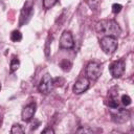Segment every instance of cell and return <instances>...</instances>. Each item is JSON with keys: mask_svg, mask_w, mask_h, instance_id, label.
I'll return each mask as SVG.
<instances>
[{"mask_svg": "<svg viewBox=\"0 0 134 134\" xmlns=\"http://www.w3.org/2000/svg\"><path fill=\"white\" fill-rule=\"evenodd\" d=\"M121 8H122L121 4H118V3H114V4L112 5V12H113L114 14H117V13H119V12L121 10Z\"/></svg>", "mask_w": 134, "mask_h": 134, "instance_id": "obj_18", "label": "cell"}, {"mask_svg": "<svg viewBox=\"0 0 134 134\" xmlns=\"http://www.w3.org/2000/svg\"><path fill=\"white\" fill-rule=\"evenodd\" d=\"M57 2H58V0H43V5L45 8L48 9V8L52 7Z\"/></svg>", "mask_w": 134, "mask_h": 134, "instance_id": "obj_16", "label": "cell"}, {"mask_svg": "<svg viewBox=\"0 0 134 134\" xmlns=\"http://www.w3.org/2000/svg\"><path fill=\"white\" fill-rule=\"evenodd\" d=\"M99 45H100V47L105 53L112 54L115 52V50L117 48V39L115 37L105 36L100 39Z\"/></svg>", "mask_w": 134, "mask_h": 134, "instance_id": "obj_2", "label": "cell"}, {"mask_svg": "<svg viewBox=\"0 0 134 134\" xmlns=\"http://www.w3.org/2000/svg\"><path fill=\"white\" fill-rule=\"evenodd\" d=\"M130 117V112L127 110V109H118L115 113H112V118L115 122H118V124H124L126 122Z\"/></svg>", "mask_w": 134, "mask_h": 134, "instance_id": "obj_10", "label": "cell"}, {"mask_svg": "<svg viewBox=\"0 0 134 134\" xmlns=\"http://www.w3.org/2000/svg\"><path fill=\"white\" fill-rule=\"evenodd\" d=\"M102 66L96 62H90L86 67V74L89 80L96 81L102 74Z\"/></svg>", "mask_w": 134, "mask_h": 134, "instance_id": "obj_3", "label": "cell"}, {"mask_svg": "<svg viewBox=\"0 0 134 134\" xmlns=\"http://www.w3.org/2000/svg\"><path fill=\"white\" fill-rule=\"evenodd\" d=\"M10 133H12V134H23V133H24V130L22 129L21 125H19V124H15V125L12 127Z\"/></svg>", "mask_w": 134, "mask_h": 134, "instance_id": "obj_15", "label": "cell"}, {"mask_svg": "<svg viewBox=\"0 0 134 134\" xmlns=\"http://www.w3.org/2000/svg\"><path fill=\"white\" fill-rule=\"evenodd\" d=\"M35 113H36V104H35V103H30V104L26 105V106L23 108L22 112H21L22 120H24V121H29V120L34 117Z\"/></svg>", "mask_w": 134, "mask_h": 134, "instance_id": "obj_9", "label": "cell"}, {"mask_svg": "<svg viewBox=\"0 0 134 134\" xmlns=\"http://www.w3.org/2000/svg\"><path fill=\"white\" fill-rule=\"evenodd\" d=\"M34 13V3L31 0H27L26 3L24 4L22 10H21V15H20V25L26 23L30 17L32 16Z\"/></svg>", "mask_w": 134, "mask_h": 134, "instance_id": "obj_6", "label": "cell"}, {"mask_svg": "<svg viewBox=\"0 0 134 134\" xmlns=\"http://www.w3.org/2000/svg\"><path fill=\"white\" fill-rule=\"evenodd\" d=\"M60 67H61L62 70H64V71H69V70L71 69V67H72V64H71V62H70L69 60L64 59V60L60 63Z\"/></svg>", "mask_w": 134, "mask_h": 134, "instance_id": "obj_11", "label": "cell"}, {"mask_svg": "<svg viewBox=\"0 0 134 134\" xmlns=\"http://www.w3.org/2000/svg\"><path fill=\"white\" fill-rule=\"evenodd\" d=\"M89 85H90V82H89V79L87 77H81L79 79L74 85H73V92L75 94H81V93H84L85 91H87V89L89 88Z\"/></svg>", "mask_w": 134, "mask_h": 134, "instance_id": "obj_8", "label": "cell"}, {"mask_svg": "<svg viewBox=\"0 0 134 134\" xmlns=\"http://www.w3.org/2000/svg\"><path fill=\"white\" fill-rule=\"evenodd\" d=\"M110 73L113 77H120L125 72V62L124 60H117L110 64L109 66Z\"/></svg>", "mask_w": 134, "mask_h": 134, "instance_id": "obj_5", "label": "cell"}, {"mask_svg": "<svg viewBox=\"0 0 134 134\" xmlns=\"http://www.w3.org/2000/svg\"><path fill=\"white\" fill-rule=\"evenodd\" d=\"M42 133H44V134H45V133H52V134H53L54 131H53L51 128H46V129H44V130L42 131Z\"/></svg>", "mask_w": 134, "mask_h": 134, "instance_id": "obj_20", "label": "cell"}, {"mask_svg": "<svg viewBox=\"0 0 134 134\" xmlns=\"http://www.w3.org/2000/svg\"><path fill=\"white\" fill-rule=\"evenodd\" d=\"M74 46V42H73V38L70 31L65 30L60 39V47L64 48V49H71Z\"/></svg>", "mask_w": 134, "mask_h": 134, "instance_id": "obj_7", "label": "cell"}, {"mask_svg": "<svg viewBox=\"0 0 134 134\" xmlns=\"http://www.w3.org/2000/svg\"><path fill=\"white\" fill-rule=\"evenodd\" d=\"M1 121H2V118H1V116H0V125H1Z\"/></svg>", "mask_w": 134, "mask_h": 134, "instance_id": "obj_21", "label": "cell"}, {"mask_svg": "<svg viewBox=\"0 0 134 134\" xmlns=\"http://www.w3.org/2000/svg\"><path fill=\"white\" fill-rule=\"evenodd\" d=\"M77 133H81V132H85V133H91L92 132V130H90V129H86V128H80L77 131H76Z\"/></svg>", "mask_w": 134, "mask_h": 134, "instance_id": "obj_19", "label": "cell"}, {"mask_svg": "<svg viewBox=\"0 0 134 134\" xmlns=\"http://www.w3.org/2000/svg\"><path fill=\"white\" fill-rule=\"evenodd\" d=\"M20 66V61L18 58H13L10 61V72L16 71Z\"/></svg>", "mask_w": 134, "mask_h": 134, "instance_id": "obj_14", "label": "cell"}, {"mask_svg": "<svg viewBox=\"0 0 134 134\" xmlns=\"http://www.w3.org/2000/svg\"><path fill=\"white\" fill-rule=\"evenodd\" d=\"M10 40L13 42H19V41H21L22 40V34L19 30H14L10 34Z\"/></svg>", "mask_w": 134, "mask_h": 134, "instance_id": "obj_13", "label": "cell"}, {"mask_svg": "<svg viewBox=\"0 0 134 134\" xmlns=\"http://www.w3.org/2000/svg\"><path fill=\"white\" fill-rule=\"evenodd\" d=\"M95 29L98 34L111 37H117L120 34V27L114 20H102L96 23Z\"/></svg>", "mask_w": 134, "mask_h": 134, "instance_id": "obj_1", "label": "cell"}, {"mask_svg": "<svg viewBox=\"0 0 134 134\" xmlns=\"http://www.w3.org/2000/svg\"><path fill=\"white\" fill-rule=\"evenodd\" d=\"M106 104H107L110 108H117V107H118V105H119L118 99H117L116 97H113V96H110V97L107 99Z\"/></svg>", "mask_w": 134, "mask_h": 134, "instance_id": "obj_12", "label": "cell"}, {"mask_svg": "<svg viewBox=\"0 0 134 134\" xmlns=\"http://www.w3.org/2000/svg\"><path fill=\"white\" fill-rule=\"evenodd\" d=\"M52 88H53V80H52V77L48 73L44 74L42 80H41V82H40V84H39V86H38V90L43 94H47L52 90Z\"/></svg>", "mask_w": 134, "mask_h": 134, "instance_id": "obj_4", "label": "cell"}, {"mask_svg": "<svg viewBox=\"0 0 134 134\" xmlns=\"http://www.w3.org/2000/svg\"><path fill=\"white\" fill-rule=\"evenodd\" d=\"M131 97L129 96V95H127V94H124L122 96H121V103L125 105V106H129L130 104H131Z\"/></svg>", "mask_w": 134, "mask_h": 134, "instance_id": "obj_17", "label": "cell"}, {"mask_svg": "<svg viewBox=\"0 0 134 134\" xmlns=\"http://www.w3.org/2000/svg\"><path fill=\"white\" fill-rule=\"evenodd\" d=\"M0 90H1V84H0Z\"/></svg>", "mask_w": 134, "mask_h": 134, "instance_id": "obj_22", "label": "cell"}]
</instances>
